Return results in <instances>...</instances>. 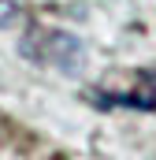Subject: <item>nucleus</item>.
Instances as JSON below:
<instances>
[{
	"label": "nucleus",
	"instance_id": "7ed1b4c3",
	"mask_svg": "<svg viewBox=\"0 0 156 160\" xmlns=\"http://www.w3.org/2000/svg\"><path fill=\"white\" fill-rule=\"evenodd\" d=\"M19 19H22V8L15 0H0V30H11Z\"/></svg>",
	"mask_w": 156,
	"mask_h": 160
},
{
	"label": "nucleus",
	"instance_id": "f03ea898",
	"mask_svg": "<svg viewBox=\"0 0 156 160\" xmlns=\"http://www.w3.org/2000/svg\"><path fill=\"white\" fill-rule=\"evenodd\" d=\"M123 86H112V82H104V89L100 93H93V101L97 104H130V108H141V112H153L156 108V82L149 75H141V71H130V75H115Z\"/></svg>",
	"mask_w": 156,
	"mask_h": 160
},
{
	"label": "nucleus",
	"instance_id": "f257e3e1",
	"mask_svg": "<svg viewBox=\"0 0 156 160\" xmlns=\"http://www.w3.org/2000/svg\"><path fill=\"white\" fill-rule=\"evenodd\" d=\"M22 52L34 63H52L60 71H78L82 67V41L63 34V30H37L22 41Z\"/></svg>",
	"mask_w": 156,
	"mask_h": 160
}]
</instances>
